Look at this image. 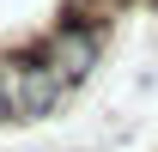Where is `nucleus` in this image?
Wrapping results in <instances>:
<instances>
[{
  "label": "nucleus",
  "instance_id": "nucleus-1",
  "mask_svg": "<svg viewBox=\"0 0 158 152\" xmlns=\"http://www.w3.org/2000/svg\"><path fill=\"white\" fill-rule=\"evenodd\" d=\"M98 49H103V31H91V24H55L24 61H37V67H49L55 79L79 85V79L98 67Z\"/></svg>",
  "mask_w": 158,
  "mask_h": 152
},
{
  "label": "nucleus",
  "instance_id": "nucleus-3",
  "mask_svg": "<svg viewBox=\"0 0 158 152\" xmlns=\"http://www.w3.org/2000/svg\"><path fill=\"white\" fill-rule=\"evenodd\" d=\"M0 122H19V110H12V61H0Z\"/></svg>",
  "mask_w": 158,
  "mask_h": 152
},
{
  "label": "nucleus",
  "instance_id": "nucleus-2",
  "mask_svg": "<svg viewBox=\"0 0 158 152\" xmlns=\"http://www.w3.org/2000/svg\"><path fill=\"white\" fill-rule=\"evenodd\" d=\"M67 79H55L49 67H37V61H12V110H19V122H43V116H55L61 103H67Z\"/></svg>",
  "mask_w": 158,
  "mask_h": 152
},
{
  "label": "nucleus",
  "instance_id": "nucleus-4",
  "mask_svg": "<svg viewBox=\"0 0 158 152\" xmlns=\"http://www.w3.org/2000/svg\"><path fill=\"white\" fill-rule=\"evenodd\" d=\"M146 6H158V0H146Z\"/></svg>",
  "mask_w": 158,
  "mask_h": 152
}]
</instances>
